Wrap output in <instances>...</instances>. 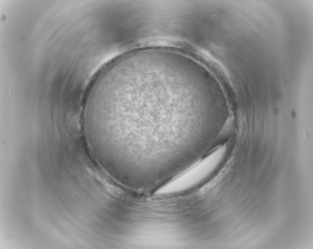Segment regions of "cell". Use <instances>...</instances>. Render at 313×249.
Returning <instances> with one entry per match:
<instances>
[{
	"instance_id": "cell-1",
	"label": "cell",
	"mask_w": 313,
	"mask_h": 249,
	"mask_svg": "<svg viewBox=\"0 0 313 249\" xmlns=\"http://www.w3.org/2000/svg\"><path fill=\"white\" fill-rule=\"evenodd\" d=\"M216 155H211L203 160L183 172L167 189L176 190L188 189L198 183L209 169Z\"/></svg>"
}]
</instances>
